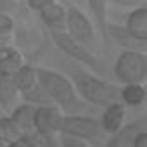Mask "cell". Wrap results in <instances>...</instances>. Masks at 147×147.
Returning a JSON list of instances; mask_svg holds the SVG:
<instances>
[{
    "label": "cell",
    "instance_id": "6",
    "mask_svg": "<svg viewBox=\"0 0 147 147\" xmlns=\"http://www.w3.org/2000/svg\"><path fill=\"white\" fill-rule=\"evenodd\" d=\"M64 31L73 36L75 40L94 47V42L97 38V28L94 21L78 7L69 5L66 7V23H64Z\"/></svg>",
    "mask_w": 147,
    "mask_h": 147
},
{
    "label": "cell",
    "instance_id": "25",
    "mask_svg": "<svg viewBox=\"0 0 147 147\" xmlns=\"http://www.w3.org/2000/svg\"><path fill=\"white\" fill-rule=\"evenodd\" d=\"M54 2H55V0H26V5L33 12H38V11H42L43 7H47V5H50Z\"/></svg>",
    "mask_w": 147,
    "mask_h": 147
},
{
    "label": "cell",
    "instance_id": "26",
    "mask_svg": "<svg viewBox=\"0 0 147 147\" xmlns=\"http://www.w3.org/2000/svg\"><path fill=\"white\" fill-rule=\"evenodd\" d=\"M131 147H147V131H145V128L140 130V131L133 137Z\"/></svg>",
    "mask_w": 147,
    "mask_h": 147
},
{
    "label": "cell",
    "instance_id": "12",
    "mask_svg": "<svg viewBox=\"0 0 147 147\" xmlns=\"http://www.w3.org/2000/svg\"><path fill=\"white\" fill-rule=\"evenodd\" d=\"M36 14H38L40 21L49 28V31H52V30H64V23H66V5H62L59 0H55L54 4L43 7Z\"/></svg>",
    "mask_w": 147,
    "mask_h": 147
},
{
    "label": "cell",
    "instance_id": "1",
    "mask_svg": "<svg viewBox=\"0 0 147 147\" xmlns=\"http://www.w3.org/2000/svg\"><path fill=\"white\" fill-rule=\"evenodd\" d=\"M62 73L71 80L78 97L90 106H100L106 107L111 102L119 100V85L109 82L107 78L90 71L88 67L76 64V62H61Z\"/></svg>",
    "mask_w": 147,
    "mask_h": 147
},
{
    "label": "cell",
    "instance_id": "15",
    "mask_svg": "<svg viewBox=\"0 0 147 147\" xmlns=\"http://www.w3.org/2000/svg\"><path fill=\"white\" fill-rule=\"evenodd\" d=\"M11 119L14 121V125L18 126V130L23 133L33 131V116H35V106L28 104V102H21L18 106L12 107L11 111Z\"/></svg>",
    "mask_w": 147,
    "mask_h": 147
},
{
    "label": "cell",
    "instance_id": "23",
    "mask_svg": "<svg viewBox=\"0 0 147 147\" xmlns=\"http://www.w3.org/2000/svg\"><path fill=\"white\" fill-rule=\"evenodd\" d=\"M59 147H90V145L87 142L80 140V138H75V137L59 133Z\"/></svg>",
    "mask_w": 147,
    "mask_h": 147
},
{
    "label": "cell",
    "instance_id": "29",
    "mask_svg": "<svg viewBox=\"0 0 147 147\" xmlns=\"http://www.w3.org/2000/svg\"><path fill=\"white\" fill-rule=\"evenodd\" d=\"M0 45H2V42H0Z\"/></svg>",
    "mask_w": 147,
    "mask_h": 147
},
{
    "label": "cell",
    "instance_id": "13",
    "mask_svg": "<svg viewBox=\"0 0 147 147\" xmlns=\"http://www.w3.org/2000/svg\"><path fill=\"white\" fill-rule=\"evenodd\" d=\"M85 4L92 14L94 24L99 31V36L102 38V43L107 47L109 45V38H107V0H85Z\"/></svg>",
    "mask_w": 147,
    "mask_h": 147
},
{
    "label": "cell",
    "instance_id": "11",
    "mask_svg": "<svg viewBox=\"0 0 147 147\" xmlns=\"http://www.w3.org/2000/svg\"><path fill=\"white\" fill-rule=\"evenodd\" d=\"M140 130H144V118H138L137 121L123 125L118 131L111 133L109 140L102 142L100 147H131V140Z\"/></svg>",
    "mask_w": 147,
    "mask_h": 147
},
{
    "label": "cell",
    "instance_id": "4",
    "mask_svg": "<svg viewBox=\"0 0 147 147\" xmlns=\"http://www.w3.org/2000/svg\"><path fill=\"white\" fill-rule=\"evenodd\" d=\"M113 73L118 83H145L147 78V54L145 50L123 49L113 64Z\"/></svg>",
    "mask_w": 147,
    "mask_h": 147
},
{
    "label": "cell",
    "instance_id": "27",
    "mask_svg": "<svg viewBox=\"0 0 147 147\" xmlns=\"http://www.w3.org/2000/svg\"><path fill=\"white\" fill-rule=\"evenodd\" d=\"M7 147H28L24 142H21V140H16V142H12V144H9Z\"/></svg>",
    "mask_w": 147,
    "mask_h": 147
},
{
    "label": "cell",
    "instance_id": "19",
    "mask_svg": "<svg viewBox=\"0 0 147 147\" xmlns=\"http://www.w3.org/2000/svg\"><path fill=\"white\" fill-rule=\"evenodd\" d=\"M19 137H21V131L14 125L11 116H0V144L9 145V144L19 140Z\"/></svg>",
    "mask_w": 147,
    "mask_h": 147
},
{
    "label": "cell",
    "instance_id": "28",
    "mask_svg": "<svg viewBox=\"0 0 147 147\" xmlns=\"http://www.w3.org/2000/svg\"><path fill=\"white\" fill-rule=\"evenodd\" d=\"M73 2H78V4H80V2H83V0H73Z\"/></svg>",
    "mask_w": 147,
    "mask_h": 147
},
{
    "label": "cell",
    "instance_id": "7",
    "mask_svg": "<svg viewBox=\"0 0 147 147\" xmlns=\"http://www.w3.org/2000/svg\"><path fill=\"white\" fill-rule=\"evenodd\" d=\"M62 116L64 113L54 104L36 106L33 116V130L43 135H59Z\"/></svg>",
    "mask_w": 147,
    "mask_h": 147
},
{
    "label": "cell",
    "instance_id": "3",
    "mask_svg": "<svg viewBox=\"0 0 147 147\" xmlns=\"http://www.w3.org/2000/svg\"><path fill=\"white\" fill-rule=\"evenodd\" d=\"M50 38H52L54 45L57 47V50L62 55H66L69 61L76 62V64H82V66L88 67L90 71H94V73H97V75L106 78L104 62H102V59L97 55V52L92 47L75 40L73 36H69L64 30H52L50 31Z\"/></svg>",
    "mask_w": 147,
    "mask_h": 147
},
{
    "label": "cell",
    "instance_id": "10",
    "mask_svg": "<svg viewBox=\"0 0 147 147\" xmlns=\"http://www.w3.org/2000/svg\"><path fill=\"white\" fill-rule=\"evenodd\" d=\"M24 62V54L18 47L7 43L0 45V76H12Z\"/></svg>",
    "mask_w": 147,
    "mask_h": 147
},
{
    "label": "cell",
    "instance_id": "8",
    "mask_svg": "<svg viewBox=\"0 0 147 147\" xmlns=\"http://www.w3.org/2000/svg\"><path fill=\"white\" fill-rule=\"evenodd\" d=\"M123 30L138 43L147 45V4L130 9L123 21Z\"/></svg>",
    "mask_w": 147,
    "mask_h": 147
},
{
    "label": "cell",
    "instance_id": "14",
    "mask_svg": "<svg viewBox=\"0 0 147 147\" xmlns=\"http://www.w3.org/2000/svg\"><path fill=\"white\" fill-rule=\"evenodd\" d=\"M147 90L144 83H126L119 87V102L125 107H138L145 102Z\"/></svg>",
    "mask_w": 147,
    "mask_h": 147
},
{
    "label": "cell",
    "instance_id": "20",
    "mask_svg": "<svg viewBox=\"0 0 147 147\" xmlns=\"http://www.w3.org/2000/svg\"><path fill=\"white\" fill-rule=\"evenodd\" d=\"M21 97H23V100L24 102H28V104H31V106H47V104H52L50 102V99L47 97V94L43 92V88L36 83L33 88H30L28 92H24V94H21Z\"/></svg>",
    "mask_w": 147,
    "mask_h": 147
},
{
    "label": "cell",
    "instance_id": "5",
    "mask_svg": "<svg viewBox=\"0 0 147 147\" xmlns=\"http://www.w3.org/2000/svg\"><path fill=\"white\" fill-rule=\"evenodd\" d=\"M62 135H69L87 142L88 145H97L100 147L104 142V130L100 126V121L94 116L88 114H80V113H71L64 114L61 121V131Z\"/></svg>",
    "mask_w": 147,
    "mask_h": 147
},
{
    "label": "cell",
    "instance_id": "16",
    "mask_svg": "<svg viewBox=\"0 0 147 147\" xmlns=\"http://www.w3.org/2000/svg\"><path fill=\"white\" fill-rule=\"evenodd\" d=\"M11 78H12L16 88L19 90V94L28 92L30 88H33V87L38 83V80H36V64H28V62H24Z\"/></svg>",
    "mask_w": 147,
    "mask_h": 147
},
{
    "label": "cell",
    "instance_id": "2",
    "mask_svg": "<svg viewBox=\"0 0 147 147\" xmlns=\"http://www.w3.org/2000/svg\"><path fill=\"white\" fill-rule=\"evenodd\" d=\"M36 80L38 85L43 88L47 97L54 106H57L64 114L78 113L87 104L78 97L71 80L64 75L61 69L47 67V66H36Z\"/></svg>",
    "mask_w": 147,
    "mask_h": 147
},
{
    "label": "cell",
    "instance_id": "21",
    "mask_svg": "<svg viewBox=\"0 0 147 147\" xmlns=\"http://www.w3.org/2000/svg\"><path fill=\"white\" fill-rule=\"evenodd\" d=\"M14 31V19L9 14L0 12V42H5Z\"/></svg>",
    "mask_w": 147,
    "mask_h": 147
},
{
    "label": "cell",
    "instance_id": "22",
    "mask_svg": "<svg viewBox=\"0 0 147 147\" xmlns=\"http://www.w3.org/2000/svg\"><path fill=\"white\" fill-rule=\"evenodd\" d=\"M114 5V7H119V9H135V7H140V5H145L147 0H107V5Z\"/></svg>",
    "mask_w": 147,
    "mask_h": 147
},
{
    "label": "cell",
    "instance_id": "9",
    "mask_svg": "<svg viewBox=\"0 0 147 147\" xmlns=\"http://www.w3.org/2000/svg\"><path fill=\"white\" fill-rule=\"evenodd\" d=\"M125 119H126V107L119 100H116V102H111L104 107L102 116H100L99 121H100V126H102L104 133L111 135L125 125Z\"/></svg>",
    "mask_w": 147,
    "mask_h": 147
},
{
    "label": "cell",
    "instance_id": "24",
    "mask_svg": "<svg viewBox=\"0 0 147 147\" xmlns=\"http://www.w3.org/2000/svg\"><path fill=\"white\" fill-rule=\"evenodd\" d=\"M18 5H19V0H0V12L11 16V12H14Z\"/></svg>",
    "mask_w": 147,
    "mask_h": 147
},
{
    "label": "cell",
    "instance_id": "18",
    "mask_svg": "<svg viewBox=\"0 0 147 147\" xmlns=\"http://www.w3.org/2000/svg\"><path fill=\"white\" fill-rule=\"evenodd\" d=\"M21 142H24L28 147H59L57 135H43L38 131H28L19 137Z\"/></svg>",
    "mask_w": 147,
    "mask_h": 147
},
{
    "label": "cell",
    "instance_id": "17",
    "mask_svg": "<svg viewBox=\"0 0 147 147\" xmlns=\"http://www.w3.org/2000/svg\"><path fill=\"white\" fill-rule=\"evenodd\" d=\"M19 90L16 88L14 82L11 76H0V107L4 111H12L14 106H18L19 102Z\"/></svg>",
    "mask_w": 147,
    "mask_h": 147
}]
</instances>
